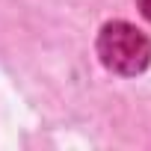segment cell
Listing matches in <instances>:
<instances>
[{"label":"cell","mask_w":151,"mask_h":151,"mask_svg":"<svg viewBox=\"0 0 151 151\" xmlns=\"http://www.w3.org/2000/svg\"><path fill=\"white\" fill-rule=\"evenodd\" d=\"M98 56L116 74H139L151 59V42L136 27L113 21L98 36Z\"/></svg>","instance_id":"cell-1"},{"label":"cell","mask_w":151,"mask_h":151,"mask_svg":"<svg viewBox=\"0 0 151 151\" xmlns=\"http://www.w3.org/2000/svg\"><path fill=\"white\" fill-rule=\"evenodd\" d=\"M139 9H142V15L151 21V0H139Z\"/></svg>","instance_id":"cell-2"}]
</instances>
